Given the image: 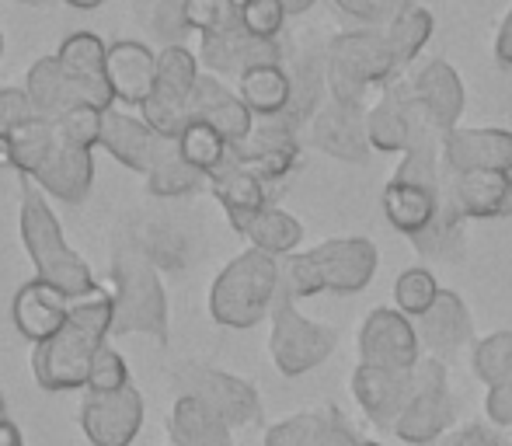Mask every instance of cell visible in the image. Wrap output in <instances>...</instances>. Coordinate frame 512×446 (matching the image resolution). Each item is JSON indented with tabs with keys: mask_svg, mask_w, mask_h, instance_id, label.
<instances>
[{
	"mask_svg": "<svg viewBox=\"0 0 512 446\" xmlns=\"http://www.w3.org/2000/svg\"><path fill=\"white\" fill-rule=\"evenodd\" d=\"M115 321L112 286H105L98 297L77 300L67 325L53 338L35 345L32 373L42 391H84L95 356L108 345Z\"/></svg>",
	"mask_w": 512,
	"mask_h": 446,
	"instance_id": "6da1fadb",
	"label": "cell"
},
{
	"mask_svg": "<svg viewBox=\"0 0 512 446\" xmlns=\"http://www.w3.org/2000/svg\"><path fill=\"white\" fill-rule=\"evenodd\" d=\"M21 210H18V227H21V244H25L28 258L35 265V279L56 286L60 293H67L70 300H91L105 290L98 286V279L91 276L88 262L77 251H70L67 237L60 230V220L49 210L46 192L32 182L21 178Z\"/></svg>",
	"mask_w": 512,
	"mask_h": 446,
	"instance_id": "7a4b0ae2",
	"label": "cell"
},
{
	"mask_svg": "<svg viewBox=\"0 0 512 446\" xmlns=\"http://www.w3.org/2000/svg\"><path fill=\"white\" fill-rule=\"evenodd\" d=\"M377 265L380 251L370 237H335V241L283 258V290L293 300L317 297V293L352 297L373 283Z\"/></svg>",
	"mask_w": 512,
	"mask_h": 446,
	"instance_id": "3957f363",
	"label": "cell"
},
{
	"mask_svg": "<svg viewBox=\"0 0 512 446\" xmlns=\"http://www.w3.org/2000/svg\"><path fill=\"white\" fill-rule=\"evenodd\" d=\"M283 293V262L258 248L241 251L220 269L209 286V318L223 328H255Z\"/></svg>",
	"mask_w": 512,
	"mask_h": 446,
	"instance_id": "277c9868",
	"label": "cell"
},
{
	"mask_svg": "<svg viewBox=\"0 0 512 446\" xmlns=\"http://www.w3.org/2000/svg\"><path fill=\"white\" fill-rule=\"evenodd\" d=\"M401 67L384 39V28H352L328 39V98L349 109H370V88L398 81Z\"/></svg>",
	"mask_w": 512,
	"mask_h": 446,
	"instance_id": "5b68a950",
	"label": "cell"
},
{
	"mask_svg": "<svg viewBox=\"0 0 512 446\" xmlns=\"http://www.w3.org/2000/svg\"><path fill=\"white\" fill-rule=\"evenodd\" d=\"M112 335H150L168 342V293L154 262L136 248H119L112 258Z\"/></svg>",
	"mask_w": 512,
	"mask_h": 446,
	"instance_id": "8992f818",
	"label": "cell"
},
{
	"mask_svg": "<svg viewBox=\"0 0 512 446\" xmlns=\"http://www.w3.org/2000/svg\"><path fill=\"white\" fill-rule=\"evenodd\" d=\"M453 422H457V401L450 394L446 363L425 356L411 370V394L391 433L408 446H436L443 436L453 433Z\"/></svg>",
	"mask_w": 512,
	"mask_h": 446,
	"instance_id": "52a82bcc",
	"label": "cell"
},
{
	"mask_svg": "<svg viewBox=\"0 0 512 446\" xmlns=\"http://www.w3.org/2000/svg\"><path fill=\"white\" fill-rule=\"evenodd\" d=\"M338 349V332L321 321H310L297 311V300L290 293H279L272 307V335H269V356L283 377H304L328 363V356Z\"/></svg>",
	"mask_w": 512,
	"mask_h": 446,
	"instance_id": "ba28073f",
	"label": "cell"
},
{
	"mask_svg": "<svg viewBox=\"0 0 512 446\" xmlns=\"http://www.w3.org/2000/svg\"><path fill=\"white\" fill-rule=\"evenodd\" d=\"M199 56L189 46H164L157 53V81L150 98L143 102V122L157 136L175 140L189 126V102L199 84Z\"/></svg>",
	"mask_w": 512,
	"mask_h": 446,
	"instance_id": "9c48e42d",
	"label": "cell"
},
{
	"mask_svg": "<svg viewBox=\"0 0 512 446\" xmlns=\"http://www.w3.org/2000/svg\"><path fill=\"white\" fill-rule=\"evenodd\" d=\"M175 387L189 398H199L206 408H213L230 429L251 426V422L262 419V398H258L255 387L209 363H196V359L182 363L175 370Z\"/></svg>",
	"mask_w": 512,
	"mask_h": 446,
	"instance_id": "30bf717a",
	"label": "cell"
},
{
	"mask_svg": "<svg viewBox=\"0 0 512 446\" xmlns=\"http://www.w3.org/2000/svg\"><path fill=\"white\" fill-rule=\"evenodd\" d=\"M359 359L366 366H384V370L411 373L422 363V338L415 321L405 318L398 307H377L366 314L359 328Z\"/></svg>",
	"mask_w": 512,
	"mask_h": 446,
	"instance_id": "8fae6325",
	"label": "cell"
},
{
	"mask_svg": "<svg viewBox=\"0 0 512 446\" xmlns=\"http://www.w3.org/2000/svg\"><path fill=\"white\" fill-rule=\"evenodd\" d=\"M241 168H248L251 175H258L265 185L283 182L304 161V150H300V129H293L283 119H258L251 136L237 147H230Z\"/></svg>",
	"mask_w": 512,
	"mask_h": 446,
	"instance_id": "7c38bea8",
	"label": "cell"
},
{
	"mask_svg": "<svg viewBox=\"0 0 512 446\" xmlns=\"http://www.w3.org/2000/svg\"><path fill=\"white\" fill-rule=\"evenodd\" d=\"M91 446H133L143 429V394L136 384L112 394H84L77 412Z\"/></svg>",
	"mask_w": 512,
	"mask_h": 446,
	"instance_id": "4fadbf2b",
	"label": "cell"
},
{
	"mask_svg": "<svg viewBox=\"0 0 512 446\" xmlns=\"http://www.w3.org/2000/svg\"><path fill=\"white\" fill-rule=\"evenodd\" d=\"M63 70H67L70 84H74V98L77 105H95V109H115V95L112 84L105 74V60H108V46L98 39L95 32H74L60 42L56 49Z\"/></svg>",
	"mask_w": 512,
	"mask_h": 446,
	"instance_id": "5bb4252c",
	"label": "cell"
},
{
	"mask_svg": "<svg viewBox=\"0 0 512 446\" xmlns=\"http://www.w3.org/2000/svg\"><path fill=\"white\" fill-rule=\"evenodd\" d=\"M283 67L290 74L293 98H290V109L279 115V119L290 122L293 129H304L321 112V105L328 102V46H317V42L290 46Z\"/></svg>",
	"mask_w": 512,
	"mask_h": 446,
	"instance_id": "9a60e30c",
	"label": "cell"
},
{
	"mask_svg": "<svg viewBox=\"0 0 512 446\" xmlns=\"http://www.w3.org/2000/svg\"><path fill=\"white\" fill-rule=\"evenodd\" d=\"M307 140L321 154L335 157L345 164L370 161V136H366V109H349V105L324 102L321 112L307 122Z\"/></svg>",
	"mask_w": 512,
	"mask_h": 446,
	"instance_id": "2e32d148",
	"label": "cell"
},
{
	"mask_svg": "<svg viewBox=\"0 0 512 446\" xmlns=\"http://www.w3.org/2000/svg\"><path fill=\"white\" fill-rule=\"evenodd\" d=\"M290 42H262L251 39L241 25L227 35H213V39L199 42V63L213 77H237L241 81L248 70L265 67V63H286Z\"/></svg>",
	"mask_w": 512,
	"mask_h": 446,
	"instance_id": "e0dca14e",
	"label": "cell"
},
{
	"mask_svg": "<svg viewBox=\"0 0 512 446\" xmlns=\"http://www.w3.org/2000/svg\"><path fill=\"white\" fill-rule=\"evenodd\" d=\"M265 446H380L363 440L335 405L297 412L265 429Z\"/></svg>",
	"mask_w": 512,
	"mask_h": 446,
	"instance_id": "ac0fdd59",
	"label": "cell"
},
{
	"mask_svg": "<svg viewBox=\"0 0 512 446\" xmlns=\"http://www.w3.org/2000/svg\"><path fill=\"white\" fill-rule=\"evenodd\" d=\"M446 196L464 220H502L512 217V175L509 171H446Z\"/></svg>",
	"mask_w": 512,
	"mask_h": 446,
	"instance_id": "d6986e66",
	"label": "cell"
},
{
	"mask_svg": "<svg viewBox=\"0 0 512 446\" xmlns=\"http://www.w3.org/2000/svg\"><path fill=\"white\" fill-rule=\"evenodd\" d=\"M189 119L213 126L216 133L230 143V147H237V143L248 140L251 129H255V122H258L248 105L241 102V95L230 91L227 84L213 74L199 77L196 91H192V102H189Z\"/></svg>",
	"mask_w": 512,
	"mask_h": 446,
	"instance_id": "ffe728a7",
	"label": "cell"
},
{
	"mask_svg": "<svg viewBox=\"0 0 512 446\" xmlns=\"http://www.w3.org/2000/svg\"><path fill=\"white\" fill-rule=\"evenodd\" d=\"M443 168L450 175H467V171L512 175V133L509 129H453L443 140Z\"/></svg>",
	"mask_w": 512,
	"mask_h": 446,
	"instance_id": "44dd1931",
	"label": "cell"
},
{
	"mask_svg": "<svg viewBox=\"0 0 512 446\" xmlns=\"http://www.w3.org/2000/svg\"><path fill=\"white\" fill-rule=\"evenodd\" d=\"M74 304L77 300H70L67 293H60L56 286L42 283V279H28L11 300V321L21 332V338L39 345L67 325Z\"/></svg>",
	"mask_w": 512,
	"mask_h": 446,
	"instance_id": "7402d4cb",
	"label": "cell"
},
{
	"mask_svg": "<svg viewBox=\"0 0 512 446\" xmlns=\"http://www.w3.org/2000/svg\"><path fill=\"white\" fill-rule=\"evenodd\" d=\"M411 394V373L359 363L352 370V398L377 429H394Z\"/></svg>",
	"mask_w": 512,
	"mask_h": 446,
	"instance_id": "603a6c76",
	"label": "cell"
},
{
	"mask_svg": "<svg viewBox=\"0 0 512 446\" xmlns=\"http://www.w3.org/2000/svg\"><path fill=\"white\" fill-rule=\"evenodd\" d=\"M105 74L112 84L115 102L129 105V109H143L157 81V53L136 39H122L108 46Z\"/></svg>",
	"mask_w": 512,
	"mask_h": 446,
	"instance_id": "cb8c5ba5",
	"label": "cell"
},
{
	"mask_svg": "<svg viewBox=\"0 0 512 446\" xmlns=\"http://www.w3.org/2000/svg\"><path fill=\"white\" fill-rule=\"evenodd\" d=\"M209 192H213L216 203L223 206V213H227L230 227H234L237 234H248V227L255 223L258 213H265L272 206L269 185L258 175H251L248 168H241L234 157L209 178Z\"/></svg>",
	"mask_w": 512,
	"mask_h": 446,
	"instance_id": "d4e9b609",
	"label": "cell"
},
{
	"mask_svg": "<svg viewBox=\"0 0 512 446\" xmlns=\"http://www.w3.org/2000/svg\"><path fill=\"white\" fill-rule=\"evenodd\" d=\"M411 95L422 102V109L429 112V119L443 129V136H450L453 129H460V115H464V81L446 60H429L415 77H408Z\"/></svg>",
	"mask_w": 512,
	"mask_h": 446,
	"instance_id": "484cf974",
	"label": "cell"
},
{
	"mask_svg": "<svg viewBox=\"0 0 512 446\" xmlns=\"http://www.w3.org/2000/svg\"><path fill=\"white\" fill-rule=\"evenodd\" d=\"M32 182L39 185L46 196L60 199V203H84L95 182V161L91 150L70 147L67 140H56L53 154L42 161V168L32 175Z\"/></svg>",
	"mask_w": 512,
	"mask_h": 446,
	"instance_id": "4316f807",
	"label": "cell"
},
{
	"mask_svg": "<svg viewBox=\"0 0 512 446\" xmlns=\"http://www.w3.org/2000/svg\"><path fill=\"white\" fill-rule=\"evenodd\" d=\"M415 328H418L422 345L436 359L453 356V352L464 349V345L474 338L471 311H467L464 297H460V293H453V290H439L436 304H432L429 311L415 321Z\"/></svg>",
	"mask_w": 512,
	"mask_h": 446,
	"instance_id": "83f0119b",
	"label": "cell"
},
{
	"mask_svg": "<svg viewBox=\"0 0 512 446\" xmlns=\"http://www.w3.org/2000/svg\"><path fill=\"white\" fill-rule=\"evenodd\" d=\"M439 203H443V189L432 185L405 182V178H391L384 189V217L398 234H405L408 241L436 223Z\"/></svg>",
	"mask_w": 512,
	"mask_h": 446,
	"instance_id": "f1b7e54d",
	"label": "cell"
},
{
	"mask_svg": "<svg viewBox=\"0 0 512 446\" xmlns=\"http://www.w3.org/2000/svg\"><path fill=\"white\" fill-rule=\"evenodd\" d=\"M157 140H161V136L143 119H136V115L115 112V109H108L102 115V147L122 164V168L147 175L150 161H154Z\"/></svg>",
	"mask_w": 512,
	"mask_h": 446,
	"instance_id": "f546056e",
	"label": "cell"
},
{
	"mask_svg": "<svg viewBox=\"0 0 512 446\" xmlns=\"http://www.w3.org/2000/svg\"><path fill=\"white\" fill-rule=\"evenodd\" d=\"M168 436L175 446H234V429L189 394H178L168 419Z\"/></svg>",
	"mask_w": 512,
	"mask_h": 446,
	"instance_id": "4dcf8cb0",
	"label": "cell"
},
{
	"mask_svg": "<svg viewBox=\"0 0 512 446\" xmlns=\"http://www.w3.org/2000/svg\"><path fill=\"white\" fill-rule=\"evenodd\" d=\"M203 185H209V178L203 171H196L178 150V140L161 136L154 147V161L147 168V189L157 199H182V196H196Z\"/></svg>",
	"mask_w": 512,
	"mask_h": 446,
	"instance_id": "1f68e13d",
	"label": "cell"
},
{
	"mask_svg": "<svg viewBox=\"0 0 512 446\" xmlns=\"http://www.w3.org/2000/svg\"><path fill=\"white\" fill-rule=\"evenodd\" d=\"M366 136H370V147L380 150V154H408L411 115L394 81L384 88L380 102L366 109Z\"/></svg>",
	"mask_w": 512,
	"mask_h": 446,
	"instance_id": "d6a6232c",
	"label": "cell"
},
{
	"mask_svg": "<svg viewBox=\"0 0 512 446\" xmlns=\"http://www.w3.org/2000/svg\"><path fill=\"white\" fill-rule=\"evenodd\" d=\"M21 88L28 91V98H32L35 112H39V119H49L56 122L63 112L70 109V105H77L74 98V84H70L67 70H63L60 56H39V60L28 67L25 74V84Z\"/></svg>",
	"mask_w": 512,
	"mask_h": 446,
	"instance_id": "836d02e7",
	"label": "cell"
},
{
	"mask_svg": "<svg viewBox=\"0 0 512 446\" xmlns=\"http://www.w3.org/2000/svg\"><path fill=\"white\" fill-rule=\"evenodd\" d=\"M237 95H241V102L248 105L255 119H279L290 109L293 84L283 63H265V67L248 70L237 81Z\"/></svg>",
	"mask_w": 512,
	"mask_h": 446,
	"instance_id": "e575fe53",
	"label": "cell"
},
{
	"mask_svg": "<svg viewBox=\"0 0 512 446\" xmlns=\"http://www.w3.org/2000/svg\"><path fill=\"white\" fill-rule=\"evenodd\" d=\"M56 140H60V133H56V122L32 119V122H25L21 129H14V133L7 136L0 147H4V161L18 171V178H32L35 171L42 168V161L53 154Z\"/></svg>",
	"mask_w": 512,
	"mask_h": 446,
	"instance_id": "d590c367",
	"label": "cell"
},
{
	"mask_svg": "<svg viewBox=\"0 0 512 446\" xmlns=\"http://www.w3.org/2000/svg\"><path fill=\"white\" fill-rule=\"evenodd\" d=\"M432 28H436V21H432L425 4L405 0V4L398 7V14L384 25V39H387V46H391L394 60H398V67H408V63L418 60V53L429 46Z\"/></svg>",
	"mask_w": 512,
	"mask_h": 446,
	"instance_id": "8d00e7d4",
	"label": "cell"
},
{
	"mask_svg": "<svg viewBox=\"0 0 512 446\" xmlns=\"http://www.w3.org/2000/svg\"><path fill=\"white\" fill-rule=\"evenodd\" d=\"M244 237L251 241V248L265 251V255L290 258L297 255L300 241H304V223L293 217V213L279 210V206H269L265 213H258Z\"/></svg>",
	"mask_w": 512,
	"mask_h": 446,
	"instance_id": "74e56055",
	"label": "cell"
},
{
	"mask_svg": "<svg viewBox=\"0 0 512 446\" xmlns=\"http://www.w3.org/2000/svg\"><path fill=\"white\" fill-rule=\"evenodd\" d=\"M175 140H178V150H182L185 161H189L196 171H203L206 178H213L216 171L230 161V143L223 140L213 126H206V122L189 119V126H185Z\"/></svg>",
	"mask_w": 512,
	"mask_h": 446,
	"instance_id": "f35d334b",
	"label": "cell"
},
{
	"mask_svg": "<svg viewBox=\"0 0 512 446\" xmlns=\"http://www.w3.org/2000/svg\"><path fill=\"white\" fill-rule=\"evenodd\" d=\"M471 370L488 391L509 384L512 380V332H492L481 338L471 352Z\"/></svg>",
	"mask_w": 512,
	"mask_h": 446,
	"instance_id": "ab89813d",
	"label": "cell"
},
{
	"mask_svg": "<svg viewBox=\"0 0 512 446\" xmlns=\"http://www.w3.org/2000/svg\"><path fill=\"white\" fill-rule=\"evenodd\" d=\"M182 18L199 39L227 35L241 25V0H182Z\"/></svg>",
	"mask_w": 512,
	"mask_h": 446,
	"instance_id": "60d3db41",
	"label": "cell"
},
{
	"mask_svg": "<svg viewBox=\"0 0 512 446\" xmlns=\"http://www.w3.org/2000/svg\"><path fill=\"white\" fill-rule=\"evenodd\" d=\"M439 297V283L429 269H405L394 283V307L405 318L418 321Z\"/></svg>",
	"mask_w": 512,
	"mask_h": 446,
	"instance_id": "b9f144b4",
	"label": "cell"
},
{
	"mask_svg": "<svg viewBox=\"0 0 512 446\" xmlns=\"http://www.w3.org/2000/svg\"><path fill=\"white\" fill-rule=\"evenodd\" d=\"M102 115L105 109H95V105H70V109L56 119V133H60L70 147L95 150L98 143H102Z\"/></svg>",
	"mask_w": 512,
	"mask_h": 446,
	"instance_id": "7bdbcfd3",
	"label": "cell"
},
{
	"mask_svg": "<svg viewBox=\"0 0 512 446\" xmlns=\"http://www.w3.org/2000/svg\"><path fill=\"white\" fill-rule=\"evenodd\" d=\"M286 7L279 0H241V28L251 39L279 42L286 28Z\"/></svg>",
	"mask_w": 512,
	"mask_h": 446,
	"instance_id": "ee69618b",
	"label": "cell"
},
{
	"mask_svg": "<svg viewBox=\"0 0 512 446\" xmlns=\"http://www.w3.org/2000/svg\"><path fill=\"white\" fill-rule=\"evenodd\" d=\"M129 384H133V380H129L126 359H122L112 345H105V349L95 356V363H91L84 391L88 394H112V391H122V387H129Z\"/></svg>",
	"mask_w": 512,
	"mask_h": 446,
	"instance_id": "f6af8a7d",
	"label": "cell"
},
{
	"mask_svg": "<svg viewBox=\"0 0 512 446\" xmlns=\"http://www.w3.org/2000/svg\"><path fill=\"white\" fill-rule=\"evenodd\" d=\"M32 119H39V112L25 88H0V143Z\"/></svg>",
	"mask_w": 512,
	"mask_h": 446,
	"instance_id": "bcb514c9",
	"label": "cell"
},
{
	"mask_svg": "<svg viewBox=\"0 0 512 446\" xmlns=\"http://www.w3.org/2000/svg\"><path fill=\"white\" fill-rule=\"evenodd\" d=\"M331 4H335L345 18L359 21L363 28H384L401 7V4H394V0H331Z\"/></svg>",
	"mask_w": 512,
	"mask_h": 446,
	"instance_id": "7dc6e473",
	"label": "cell"
},
{
	"mask_svg": "<svg viewBox=\"0 0 512 446\" xmlns=\"http://www.w3.org/2000/svg\"><path fill=\"white\" fill-rule=\"evenodd\" d=\"M154 32L161 35L168 46H182V35L189 32L182 18V0H161L154 11Z\"/></svg>",
	"mask_w": 512,
	"mask_h": 446,
	"instance_id": "c3c4849f",
	"label": "cell"
},
{
	"mask_svg": "<svg viewBox=\"0 0 512 446\" xmlns=\"http://www.w3.org/2000/svg\"><path fill=\"white\" fill-rule=\"evenodd\" d=\"M436 446H509V443L488 426H464V429H453L450 436H443Z\"/></svg>",
	"mask_w": 512,
	"mask_h": 446,
	"instance_id": "681fc988",
	"label": "cell"
},
{
	"mask_svg": "<svg viewBox=\"0 0 512 446\" xmlns=\"http://www.w3.org/2000/svg\"><path fill=\"white\" fill-rule=\"evenodd\" d=\"M485 415L495 422L499 429H509L512 426V380L502 387H492L485 398Z\"/></svg>",
	"mask_w": 512,
	"mask_h": 446,
	"instance_id": "f907efd6",
	"label": "cell"
},
{
	"mask_svg": "<svg viewBox=\"0 0 512 446\" xmlns=\"http://www.w3.org/2000/svg\"><path fill=\"white\" fill-rule=\"evenodd\" d=\"M495 60H499L502 67H512V11L502 18V25H499V39H495Z\"/></svg>",
	"mask_w": 512,
	"mask_h": 446,
	"instance_id": "816d5d0a",
	"label": "cell"
},
{
	"mask_svg": "<svg viewBox=\"0 0 512 446\" xmlns=\"http://www.w3.org/2000/svg\"><path fill=\"white\" fill-rule=\"evenodd\" d=\"M279 4L286 7V14H290V18H297V14H307L317 0H279Z\"/></svg>",
	"mask_w": 512,
	"mask_h": 446,
	"instance_id": "f5cc1de1",
	"label": "cell"
},
{
	"mask_svg": "<svg viewBox=\"0 0 512 446\" xmlns=\"http://www.w3.org/2000/svg\"><path fill=\"white\" fill-rule=\"evenodd\" d=\"M63 4L77 7V11H95V7H102L105 0H63Z\"/></svg>",
	"mask_w": 512,
	"mask_h": 446,
	"instance_id": "db71d44e",
	"label": "cell"
},
{
	"mask_svg": "<svg viewBox=\"0 0 512 446\" xmlns=\"http://www.w3.org/2000/svg\"><path fill=\"white\" fill-rule=\"evenodd\" d=\"M21 4H49V0H21Z\"/></svg>",
	"mask_w": 512,
	"mask_h": 446,
	"instance_id": "11a10c76",
	"label": "cell"
},
{
	"mask_svg": "<svg viewBox=\"0 0 512 446\" xmlns=\"http://www.w3.org/2000/svg\"><path fill=\"white\" fill-rule=\"evenodd\" d=\"M0 60H4V35H0Z\"/></svg>",
	"mask_w": 512,
	"mask_h": 446,
	"instance_id": "9f6ffc18",
	"label": "cell"
},
{
	"mask_svg": "<svg viewBox=\"0 0 512 446\" xmlns=\"http://www.w3.org/2000/svg\"><path fill=\"white\" fill-rule=\"evenodd\" d=\"M411 4H425V0H411Z\"/></svg>",
	"mask_w": 512,
	"mask_h": 446,
	"instance_id": "6f0895ef",
	"label": "cell"
},
{
	"mask_svg": "<svg viewBox=\"0 0 512 446\" xmlns=\"http://www.w3.org/2000/svg\"><path fill=\"white\" fill-rule=\"evenodd\" d=\"M394 4H405V0H394Z\"/></svg>",
	"mask_w": 512,
	"mask_h": 446,
	"instance_id": "680465c9",
	"label": "cell"
}]
</instances>
